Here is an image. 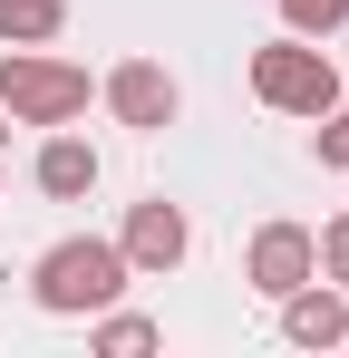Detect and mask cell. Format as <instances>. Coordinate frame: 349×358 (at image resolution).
I'll return each instance as SVG.
<instances>
[{"label":"cell","mask_w":349,"mask_h":358,"mask_svg":"<svg viewBox=\"0 0 349 358\" xmlns=\"http://www.w3.org/2000/svg\"><path fill=\"white\" fill-rule=\"evenodd\" d=\"M310 155H320V165H340V175H349V107H330V117H320V145H310Z\"/></svg>","instance_id":"cell-13"},{"label":"cell","mask_w":349,"mask_h":358,"mask_svg":"<svg viewBox=\"0 0 349 358\" xmlns=\"http://www.w3.org/2000/svg\"><path fill=\"white\" fill-rule=\"evenodd\" d=\"M116 252H126V271L136 281H165L174 262L194 252V223H184V203H126V233H116Z\"/></svg>","instance_id":"cell-5"},{"label":"cell","mask_w":349,"mask_h":358,"mask_svg":"<svg viewBox=\"0 0 349 358\" xmlns=\"http://www.w3.org/2000/svg\"><path fill=\"white\" fill-rule=\"evenodd\" d=\"M39 194L49 203H78V194H97V145L88 136H68V126H49V145H39Z\"/></svg>","instance_id":"cell-8"},{"label":"cell","mask_w":349,"mask_h":358,"mask_svg":"<svg viewBox=\"0 0 349 358\" xmlns=\"http://www.w3.org/2000/svg\"><path fill=\"white\" fill-rule=\"evenodd\" d=\"M320 271V252H310V223H262V233L242 242V281L262 300H282V291H301Z\"/></svg>","instance_id":"cell-6"},{"label":"cell","mask_w":349,"mask_h":358,"mask_svg":"<svg viewBox=\"0 0 349 358\" xmlns=\"http://www.w3.org/2000/svg\"><path fill=\"white\" fill-rule=\"evenodd\" d=\"M282 20H291V39H330L349 20V0H282Z\"/></svg>","instance_id":"cell-11"},{"label":"cell","mask_w":349,"mask_h":358,"mask_svg":"<svg viewBox=\"0 0 349 358\" xmlns=\"http://www.w3.org/2000/svg\"><path fill=\"white\" fill-rule=\"evenodd\" d=\"M88 68L78 59H49V49H0V107L10 126H78L88 117Z\"/></svg>","instance_id":"cell-2"},{"label":"cell","mask_w":349,"mask_h":358,"mask_svg":"<svg viewBox=\"0 0 349 358\" xmlns=\"http://www.w3.org/2000/svg\"><path fill=\"white\" fill-rule=\"evenodd\" d=\"M310 252H320V281H340V291H349V213H330V223L310 233Z\"/></svg>","instance_id":"cell-12"},{"label":"cell","mask_w":349,"mask_h":358,"mask_svg":"<svg viewBox=\"0 0 349 358\" xmlns=\"http://www.w3.org/2000/svg\"><path fill=\"white\" fill-rule=\"evenodd\" d=\"M282 339L291 349H340L349 339V300H340V281H301V291H282Z\"/></svg>","instance_id":"cell-7"},{"label":"cell","mask_w":349,"mask_h":358,"mask_svg":"<svg viewBox=\"0 0 349 358\" xmlns=\"http://www.w3.org/2000/svg\"><path fill=\"white\" fill-rule=\"evenodd\" d=\"M126 252L116 242H97V233H68V242H49L39 262H29V300L49 310V320H97L107 300H126Z\"/></svg>","instance_id":"cell-1"},{"label":"cell","mask_w":349,"mask_h":358,"mask_svg":"<svg viewBox=\"0 0 349 358\" xmlns=\"http://www.w3.org/2000/svg\"><path fill=\"white\" fill-rule=\"evenodd\" d=\"M0 136H10V107H0Z\"/></svg>","instance_id":"cell-14"},{"label":"cell","mask_w":349,"mask_h":358,"mask_svg":"<svg viewBox=\"0 0 349 358\" xmlns=\"http://www.w3.org/2000/svg\"><path fill=\"white\" fill-rule=\"evenodd\" d=\"M97 97H107V117L136 126V136H165V126L184 117V87H174V68H156V59H116Z\"/></svg>","instance_id":"cell-4"},{"label":"cell","mask_w":349,"mask_h":358,"mask_svg":"<svg viewBox=\"0 0 349 358\" xmlns=\"http://www.w3.org/2000/svg\"><path fill=\"white\" fill-rule=\"evenodd\" d=\"M68 29V0H0V49H49Z\"/></svg>","instance_id":"cell-9"},{"label":"cell","mask_w":349,"mask_h":358,"mask_svg":"<svg viewBox=\"0 0 349 358\" xmlns=\"http://www.w3.org/2000/svg\"><path fill=\"white\" fill-rule=\"evenodd\" d=\"M252 97L272 107V117H330L349 87H340V68H330V49H310V39H262L252 49Z\"/></svg>","instance_id":"cell-3"},{"label":"cell","mask_w":349,"mask_h":358,"mask_svg":"<svg viewBox=\"0 0 349 358\" xmlns=\"http://www.w3.org/2000/svg\"><path fill=\"white\" fill-rule=\"evenodd\" d=\"M156 339H165V329H156V320H136V310H97V329H88V349H107V358H146L156 349Z\"/></svg>","instance_id":"cell-10"},{"label":"cell","mask_w":349,"mask_h":358,"mask_svg":"<svg viewBox=\"0 0 349 358\" xmlns=\"http://www.w3.org/2000/svg\"><path fill=\"white\" fill-rule=\"evenodd\" d=\"M340 107H349V97H340Z\"/></svg>","instance_id":"cell-15"}]
</instances>
